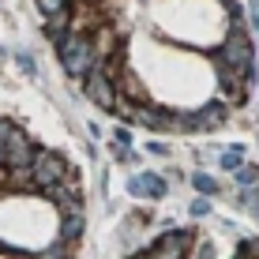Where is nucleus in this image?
<instances>
[{
    "label": "nucleus",
    "instance_id": "b1692460",
    "mask_svg": "<svg viewBox=\"0 0 259 259\" xmlns=\"http://www.w3.org/2000/svg\"><path fill=\"white\" fill-rule=\"evenodd\" d=\"M255 143H259V139H255Z\"/></svg>",
    "mask_w": 259,
    "mask_h": 259
},
{
    "label": "nucleus",
    "instance_id": "20e7f679",
    "mask_svg": "<svg viewBox=\"0 0 259 259\" xmlns=\"http://www.w3.org/2000/svg\"><path fill=\"white\" fill-rule=\"evenodd\" d=\"M229 120V105L222 102H207L199 109H177V132H214Z\"/></svg>",
    "mask_w": 259,
    "mask_h": 259
},
{
    "label": "nucleus",
    "instance_id": "2eb2a0df",
    "mask_svg": "<svg viewBox=\"0 0 259 259\" xmlns=\"http://www.w3.org/2000/svg\"><path fill=\"white\" fill-rule=\"evenodd\" d=\"M192 188L199 192V195H218V192H222V184L214 181L210 173H203V169H195V173H192Z\"/></svg>",
    "mask_w": 259,
    "mask_h": 259
},
{
    "label": "nucleus",
    "instance_id": "412c9836",
    "mask_svg": "<svg viewBox=\"0 0 259 259\" xmlns=\"http://www.w3.org/2000/svg\"><path fill=\"white\" fill-rule=\"evenodd\" d=\"M19 68L26 71V75H34V60H30V57H26V53H19Z\"/></svg>",
    "mask_w": 259,
    "mask_h": 259
},
{
    "label": "nucleus",
    "instance_id": "f3484780",
    "mask_svg": "<svg viewBox=\"0 0 259 259\" xmlns=\"http://www.w3.org/2000/svg\"><path fill=\"white\" fill-rule=\"evenodd\" d=\"M34 4H38L41 19H49V15H60V12H68V0H34Z\"/></svg>",
    "mask_w": 259,
    "mask_h": 259
},
{
    "label": "nucleus",
    "instance_id": "4be33fe9",
    "mask_svg": "<svg viewBox=\"0 0 259 259\" xmlns=\"http://www.w3.org/2000/svg\"><path fill=\"white\" fill-rule=\"evenodd\" d=\"M4 158H8V147L0 143V169H4Z\"/></svg>",
    "mask_w": 259,
    "mask_h": 259
},
{
    "label": "nucleus",
    "instance_id": "9d476101",
    "mask_svg": "<svg viewBox=\"0 0 259 259\" xmlns=\"http://www.w3.org/2000/svg\"><path fill=\"white\" fill-rule=\"evenodd\" d=\"M169 192V181L162 173H139V177H128V195H136V199H165Z\"/></svg>",
    "mask_w": 259,
    "mask_h": 259
},
{
    "label": "nucleus",
    "instance_id": "9b49d317",
    "mask_svg": "<svg viewBox=\"0 0 259 259\" xmlns=\"http://www.w3.org/2000/svg\"><path fill=\"white\" fill-rule=\"evenodd\" d=\"M41 30H46V38L57 46V41H64L71 30H75V15L71 12H60V15H49V19H41Z\"/></svg>",
    "mask_w": 259,
    "mask_h": 259
},
{
    "label": "nucleus",
    "instance_id": "1a4fd4ad",
    "mask_svg": "<svg viewBox=\"0 0 259 259\" xmlns=\"http://www.w3.org/2000/svg\"><path fill=\"white\" fill-rule=\"evenodd\" d=\"M38 143H34L30 136H26V132L19 128L12 136V143H8V158H4V169L8 173H15V169H30L34 165V158H38Z\"/></svg>",
    "mask_w": 259,
    "mask_h": 259
},
{
    "label": "nucleus",
    "instance_id": "f8f14e48",
    "mask_svg": "<svg viewBox=\"0 0 259 259\" xmlns=\"http://www.w3.org/2000/svg\"><path fill=\"white\" fill-rule=\"evenodd\" d=\"M83 229H87V218H83V210H75V214H64V218H60L57 237H60V240H68V244H79Z\"/></svg>",
    "mask_w": 259,
    "mask_h": 259
},
{
    "label": "nucleus",
    "instance_id": "dca6fc26",
    "mask_svg": "<svg viewBox=\"0 0 259 259\" xmlns=\"http://www.w3.org/2000/svg\"><path fill=\"white\" fill-rule=\"evenodd\" d=\"M233 177H237L240 188H255V184H259V165H255V162H244Z\"/></svg>",
    "mask_w": 259,
    "mask_h": 259
},
{
    "label": "nucleus",
    "instance_id": "f03ea898",
    "mask_svg": "<svg viewBox=\"0 0 259 259\" xmlns=\"http://www.w3.org/2000/svg\"><path fill=\"white\" fill-rule=\"evenodd\" d=\"M57 57L64 75L71 79H87L98 68V49H94V34L87 30H71L64 41H57Z\"/></svg>",
    "mask_w": 259,
    "mask_h": 259
},
{
    "label": "nucleus",
    "instance_id": "aec40b11",
    "mask_svg": "<svg viewBox=\"0 0 259 259\" xmlns=\"http://www.w3.org/2000/svg\"><path fill=\"white\" fill-rule=\"evenodd\" d=\"M147 154H154V158H165V154H169V147H165V143H147Z\"/></svg>",
    "mask_w": 259,
    "mask_h": 259
},
{
    "label": "nucleus",
    "instance_id": "6ab92c4d",
    "mask_svg": "<svg viewBox=\"0 0 259 259\" xmlns=\"http://www.w3.org/2000/svg\"><path fill=\"white\" fill-rule=\"evenodd\" d=\"M113 143H117V147H132V132L128 128H117V132H113Z\"/></svg>",
    "mask_w": 259,
    "mask_h": 259
},
{
    "label": "nucleus",
    "instance_id": "a211bd4d",
    "mask_svg": "<svg viewBox=\"0 0 259 259\" xmlns=\"http://www.w3.org/2000/svg\"><path fill=\"white\" fill-rule=\"evenodd\" d=\"M192 218H207L210 214V195H199V199H192Z\"/></svg>",
    "mask_w": 259,
    "mask_h": 259
},
{
    "label": "nucleus",
    "instance_id": "ddd939ff",
    "mask_svg": "<svg viewBox=\"0 0 259 259\" xmlns=\"http://www.w3.org/2000/svg\"><path fill=\"white\" fill-rule=\"evenodd\" d=\"M218 165L226 169V173H237V169L244 165V147H226V150H218Z\"/></svg>",
    "mask_w": 259,
    "mask_h": 259
},
{
    "label": "nucleus",
    "instance_id": "6e6552de",
    "mask_svg": "<svg viewBox=\"0 0 259 259\" xmlns=\"http://www.w3.org/2000/svg\"><path fill=\"white\" fill-rule=\"evenodd\" d=\"M46 199L53 203V207H57L60 218H64V214L83 210V192H79V177H75V169H71V173L57 184V188H49V192H46Z\"/></svg>",
    "mask_w": 259,
    "mask_h": 259
},
{
    "label": "nucleus",
    "instance_id": "0eeeda50",
    "mask_svg": "<svg viewBox=\"0 0 259 259\" xmlns=\"http://www.w3.org/2000/svg\"><path fill=\"white\" fill-rule=\"evenodd\" d=\"M132 124L147 132H177V109H165V105H132Z\"/></svg>",
    "mask_w": 259,
    "mask_h": 259
},
{
    "label": "nucleus",
    "instance_id": "4468645a",
    "mask_svg": "<svg viewBox=\"0 0 259 259\" xmlns=\"http://www.w3.org/2000/svg\"><path fill=\"white\" fill-rule=\"evenodd\" d=\"M71 252H75V244H68V240L53 237V244H46L38 252V259H71Z\"/></svg>",
    "mask_w": 259,
    "mask_h": 259
},
{
    "label": "nucleus",
    "instance_id": "f257e3e1",
    "mask_svg": "<svg viewBox=\"0 0 259 259\" xmlns=\"http://www.w3.org/2000/svg\"><path fill=\"white\" fill-rule=\"evenodd\" d=\"M210 57H214V64L233 68L237 75L248 79V87H255V38L244 30V23L229 26V30L222 34L218 49H214Z\"/></svg>",
    "mask_w": 259,
    "mask_h": 259
},
{
    "label": "nucleus",
    "instance_id": "39448f33",
    "mask_svg": "<svg viewBox=\"0 0 259 259\" xmlns=\"http://www.w3.org/2000/svg\"><path fill=\"white\" fill-rule=\"evenodd\" d=\"M192 248H195L192 229H165V233L150 244V255L154 259H188Z\"/></svg>",
    "mask_w": 259,
    "mask_h": 259
},
{
    "label": "nucleus",
    "instance_id": "7ed1b4c3",
    "mask_svg": "<svg viewBox=\"0 0 259 259\" xmlns=\"http://www.w3.org/2000/svg\"><path fill=\"white\" fill-rule=\"evenodd\" d=\"M68 173H71L68 158L60 154V150L41 147L38 158H34V165H30V192H41V195H46L49 188H57V184L64 181Z\"/></svg>",
    "mask_w": 259,
    "mask_h": 259
},
{
    "label": "nucleus",
    "instance_id": "5701e85b",
    "mask_svg": "<svg viewBox=\"0 0 259 259\" xmlns=\"http://www.w3.org/2000/svg\"><path fill=\"white\" fill-rule=\"evenodd\" d=\"M132 259H154V255H150V252H139V255H132Z\"/></svg>",
    "mask_w": 259,
    "mask_h": 259
},
{
    "label": "nucleus",
    "instance_id": "423d86ee",
    "mask_svg": "<svg viewBox=\"0 0 259 259\" xmlns=\"http://www.w3.org/2000/svg\"><path fill=\"white\" fill-rule=\"evenodd\" d=\"M83 94L91 98L98 109H105V113H113V105H117V98H120V94H117V83L105 75V68H102V64H98L91 75L83 79Z\"/></svg>",
    "mask_w": 259,
    "mask_h": 259
}]
</instances>
